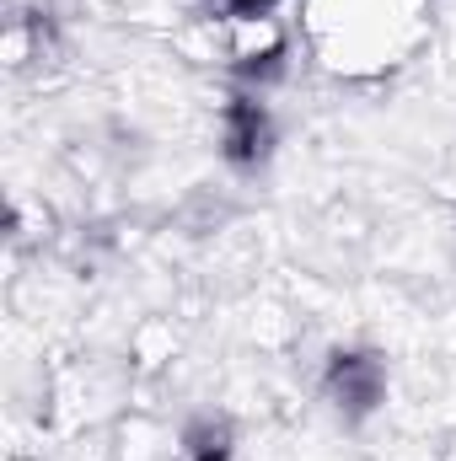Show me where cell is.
Listing matches in <instances>:
<instances>
[{"mask_svg":"<svg viewBox=\"0 0 456 461\" xmlns=\"http://www.w3.org/2000/svg\"><path fill=\"white\" fill-rule=\"evenodd\" d=\"M242 456V429L226 408H194L178 424L172 461H236Z\"/></svg>","mask_w":456,"mask_h":461,"instance_id":"cell-4","label":"cell"},{"mask_svg":"<svg viewBox=\"0 0 456 461\" xmlns=\"http://www.w3.org/2000/svg\"><path fill=\"white\" fill-rule=\"evenodd\" d=\"M279 113L269 103V92H247V86H231L221 113H215V150L226 161V172L236 177H263L279 156Z\"/></svg>","mask_w":456,"mask_h":461,"instance_id":"cell-3","label":"cell"},{"mask_svg":"<svg viewBox=\"0 0 456 461\" xmlns=\"http://www.w3.org/2000/svg\"><path fill=\"white\" fill-rule=\"evenodd\" d=\"M215 22H226V27H236V22H274L290 0H199Z\"/></svg>","mask_w":456,"mask_h":461,"instance_id":"cell-5","label":"cell"},{"mask_svg":"<svg viewBox=\"0 0 456 461\" xmlns=\"http://www.w3.org/2000/svg\"><path fill=\"white\" fill-rule=\"evenodd\" d=\"M392 397V359L376 344H333L317 365V402L343 435H360L381 419Z\"/></svg>","mask_w":456,"mask_h":461,"instance_id":"cell-2","label":"cell"},{"mask_svg":"<svg viewBox=\"0 0 456 461\" xmlns=\"http://www.w3.org/2000/svg\"><path fill=\"white\" fill-rule=\"evenodd\" d=\"M435 0H301V43L333 76L370 81L414 59Z\"/></svg>","mask_w":456,"mask_h":461,"instance_id":"cell-1","label":"cell"}]
</instances>
